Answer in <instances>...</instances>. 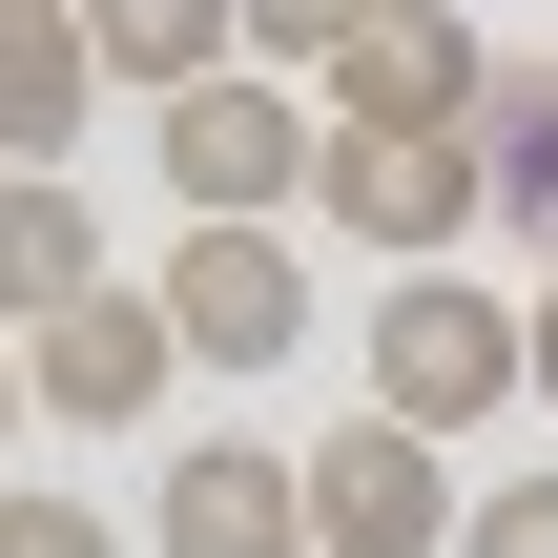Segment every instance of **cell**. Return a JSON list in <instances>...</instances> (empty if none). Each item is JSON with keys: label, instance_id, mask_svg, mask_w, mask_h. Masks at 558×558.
Returning a JSON list of instances; mask_svg holds the SVG:
<instances>
[{"label": "cell", "instance_id": "18", "mask_svg": "<svg viewBox=\"0 0 558 558\" xmlns=\"http://www.w3.org/2000/svg\"><path fill=\"white\" fill-rule=\"evenodd\" d=\"M0 21H21V0H0Z\"/></svg>", "mask_w": 558, "mask_h": 558}, {"label": "cell", "instance_id": "16", "mask_svg": "<svg viewBox=\"0 0 558 558\" xmlns=\"http://www.w3.org/2000/svg\"><path fill=\"white\" fill-rule=\"evenodd\" d=\"M518 373H538V414H558V290H538V311H518Z\"/></svg>", "mask_w": 558, "mask_h": 558}, {"label": "cell", "instance_id": "2", "mask_svg": "<svg viewBox=\"0 0 558 558\" xmlns=\"http://www.w3.org/2000/svg\"><path fill=\"white\" fill-rule=\"evenodd\" d=\"M497 393H538V373H518V311H497L476 269H393V290H373V414L456 456Z\"/></svg>", "mask_w": 558, "mask_h": 558}, {"label": "cell", "instance_id": "15", "mask_svg": "<svg viewBox=\"0 0 558 558\" xmlns=\"http://www.w3.org/2000/svg\"><path fill=\"white\" fill-rule=\"evenodd\" d=\"M456 558H558V476H497V497L456 518Z\"/></svg>", "mask_w": 558, "mask_h": 558}, {"label": "cell", "instance_id": "3", "mask_svg": "<svg viewBox=\"0 0 558 558\" xmlns=\"http://www.w3.org/2000/svg\"><path fill=\"white\" fill-rule=\"evenodd\" d=\"M311 104H331L352 145H476V124H497V41H476L456 0H373Z\"/></svg>", "mask_w": 558, "mask_h": 558}, {"label": "cell", "instance_id": "4", "mask_svg": "<svg viewBox=\"0 0 558 558\" xmlns=\"http://www.w3.org/2000/svg\"><path fill=\"white\" fill-rule=\"evenodd\" d=\"M166 331H186V373H290L311 352V248L290 228H166Z\"/></svg>", "mask_w": 558, "mask_h": 558}, {"label": "cell", "instance_id": "7", "mask_svg": "<svg viewBox=\"0 0 558 558\" xmlns=\"http://www.w3.org/2000/svg\"><path fill=\"white\" fill-rule=\"evenodd\" d=\"M166 373H186L166 290H83L62 331H21V393H41L62 435H145V414H166Z\"/></svg>", "mask_w": 558, "mask_h": 558}, {"label": "cell", "instance_id": "9", "mask_svg": "<svg viewBox=\"0 0 558 558\" xmlns=\"http://www.w3.org/2000/svg\"><path fill=\"white\" fill-rule=\"evenodd\" d=\"M83 290H124V269H104V207H83L62 166H0V331H62Z\"/></svg>", "mask_w": 558, "mask_h": 558}, {"label": "cell", "instance_id": "17", "mask_svg": "<svg viewBox=\"0 0 558 558\" xmlns=\"http://www.w3.org/2000/svg\"><path fill=\"white\" fill-rule=\"evenodd\" d=\"M21 414H41V393H21V331H0V456H21Z\"/></svg>", "mask_w": 558, "mask_h": 558}, {"label": "cell", "instance_id": "1", "mask_svg": "<svg viewBox=\"0 0 558 558\" xmlns=\"http://www.w3.org/2000/svg\"><path fill=\"white\" fill-rule=\"evenodd\" d=\"M145 124H166V207H186V228H290L311 166H331V104L269 83V62H228V83H186V104H145Z\"/></svg>", "mask_w": 558, "mask_h": 558}, {"label": "cell", "instance_id": "6", "mask_svg": "<svg viewBox=\"0 0 558 558\" xmlns=\"http://www.w3.org/2000/svg\"><path fill=\"white\" fill-rule=\"evenodd\" d=\"M311 207H331V228H352L373 269H456V248L497 228V166H476V145H352V124H331Z\"/></svg>", "mask_w": 558, "mask_h": 558}, {"label": "cell", "instance_id": "11", "mask_svg": "<svg viewBox=\"0 0 558 558\" xmlns=\"http://www.w3.org/2000/svg\"><path fill=\"white\" fill-rule=\"evenodd\" d=\"M83 41H104V83H124V104H186V83H228V62H248V21H228V0H83Z\"/></svg>", "mask_w": 558, "mask_h": 558}, {"label": "cell", "instance_id": "13", "mask_svg": "<svg viewBox=\"0 0 558 558\" xmlns=\"http://www.w3.org/2000/svg\"><path fill=\"white\" fill-rule=\"evenodd\" d=\"M228 21H248V62H269V83H331L373 0H228Z\"/></svg>", "mask_w": 558, "mask_h": 558}, {"label": "cell", "instance_id": "14", "mask_svg": "<svg viewBox=\"0 0 558 558\" xmlns=\"http://www.w3.org/2000/svg\"><path fill=\"white\" fill-rule=\"evenodd\" d=\"M0 558H145V538H124L104 497H21V476H0Z\"/></svg>", "mask_w": 558, "mask_h": 558}, {"label": "cell", "instance_id": "5", "mask_svg": "<svg viewBox=\"0 0 558 558\" xmlns=\"http://www.w3.org/2000/svg\"><path fill=\"white\" fill-rule=\"evenodd\" d=\"M456 456L435 435H393V414H331L311 435V558H456Z\"/></svg>", "mask_w": 558, "mask_h": 558}, {"label": "cell", "instance_id": "12", "mask_svg": "<svg viewBox=\"0 0 558 558\" xmlns=\"http://www.w3.org/2000/svg\"><path fill=\"white\" fill-rule=\"evenodd\" d=\"M476 166H497V228L538 248V290H558V62H497V124H476Z\"/></svg>", "mask_w": 558, "mask_h": 558}, {"label": "cell", "instance_id": "8", "mask_svg": "<svg viewBox=\"0 0 558 558\" xmlns=\"http://www.w3.org/2000/svg\"><path fill=\"white\" fill-rule=\"evenodd\" d=\"M145 558H311V456H269V435H186L166 497H145Z\"/></svg>", "mask_w": 558, "mask_h": 558}, {"label": "cell", "instance_id": "10", "mask_svg": "<svg viewBox=\"0 0 558 558\" xmlns=\"http://www.w3.org/2000/svg\"><path fill=\"white\" fill-rule=\"evenodd\" d=\"M83 104H104L83 0H21V21H0V166H62V145H83Z\"/></svg>", "mask_w": 558, "mask_h": 558}]
</instances>
